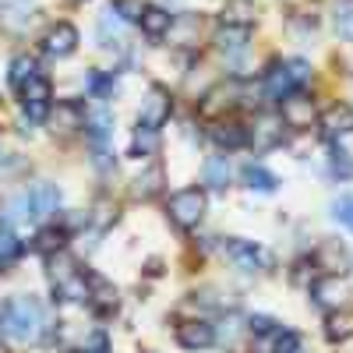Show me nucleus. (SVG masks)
Returning a JSON list of instances; mask_svg holds the SVG:
<instances>
[{
    "mask_svg": "<svg viewBox=\"0 0 353 353\" xmlns=\"http://www.w3.org/2000/svg\"><path fill=\"white\" fill-rule=\"evenodd\" d=\"M46 314L36 297H11L0 307V332L14 343H36L43 336Z\"/></svg>",
    "mask_w": 353,
    "mask_h": 353,
    "instance_id": "obj_1",
    "label": "nucleus"
},
{
    "mask_svg": "<svg viewBox=\"0 0 353 353\" xmlns=\"http://www.w3.org/2000/svg\"><path fill=\"white\" fill-rule=\"evenodd\" d=\"M311 78V68H307V61H283V64H276L272 71H269V78H265V88H269V96L272 99H286V96H293L297 88L304 85Z\"/></svg>",
    "mask_w": 353,
    "mask_h": 353,
    "instance_id": "obj_2",
    "label": "nucleus"
},
{
    "mask_svg": "<svg viewBox=\"0 0 353 353\" xmlns=\"http://www.w3.org/2000/svg\"><path fill=\"white\" fill-rule=\"evenodd\" d=\"M205 216V191L188 188V191H176L170 198V219L181 226V230H194Z\"/></svg>",
    "mask_w": 353,
    "mask_h": 353,
    "instance_id": "obj_3",
    "label": "nucleus"
},
{
    "mask_svg": "<svg viewBox=\"0 0 353 353\" xmlns=\"http://www.w3.org/2000/svg\"><path fill=\"white\" fill-rule=\"evenodd\" d=\"M43 46L50 57H71L74 46H78V28L68 25V21H57L46 28V36H43Z\"/></svg>",
    "mask_w": 353,
    "mask_h": 353,
    "instance_id": "obj_4",
    "label": "nucleus"
},
{
    "mask_svg": "<svg viewBox=\"0 0 353 353\" xmlns=\"http://www.w3.org/2000/svg\"><path fill=\"white\" fill-rule=\"evenodd\" d=\"M50 81L43 78V74H36L32 81H28L25 88H21V103H25V113L28 117H36V121H39V117H46L50 113Z\"/></svg>",
    "mask_w": 353,
    "mask_h": 353,
    "instance_id": "obj_5",
    "label": "nucleus"
},
{
    "mask_svg": "<svg viewBox=\"0 0 353 353\" xmlns=\"http://www.w3.org/2000/svg\"><path fill=\"white\" fill-rule=\"evenodd\" d=\"M50 124H53V131H61V134L81 131L85 128V106L74 103V99L57 103V110H50Z\"/></svg>",
    "mask_w": 353,
    "mask_h": 353,
    "instance_id": "obj_6",
    "label": "nucleus"
},
{
    "mask_svg": "<svg viewBox=\"0 0 353 353\" xmlns=\"http://www.w3.org/2000/svg\"><path fill=\"white\" fill-rule=\"evenodd\" d=\"M176 343H181L184 350H205L216 343V329L209 325V321H181L176 325Z\"/></svg>",
    "mask_w": 353,
    "mask_h": 353,
    "instance_id": "obj_7",
    "label": "nucleus"
},
{
    "mask_svg": "<svg viewBox=\"0 0 353 353\" xmlns=\"http://www.w3.org/2000/svg\"><path fill=\"white\" fill-rule=\"evenodd\" d=\"M170 121V96H166V88H152L149 92V99H145V106H141V128H156L159 131V124H166Z\"/></svg>",
    "mask_w": 353,
    "mask_h": 353,
    "instance_id": "obj_8",
    "label": "nucleus"
},
{
    "mask_svg": "<svg viewBox=\"0 0 353 353\" xmlns=\"http://www.w3.org/2000/svg\"><path fill=\"white\" fill-rule=\"evenodd\" d=\"M314 103L311 99H304V96H286L283 99V124L286 128H311V121H314Z\"/></svg>",
    "mask_w": 353,
    "mask_h": 353,
    "instance_id": "obj_9",
    "label": "nucleus"
},
{
    "mask_svg": "<svg viewBox=\"0 0 353 353\" xmlns=\"http://www.w3.org/2000/svg\"><path fill=\"white\" fill-rule=\"evenodd\" d=\"M248 141H254L258 149H272V145L283 141V117L265 113L254 121V131H248Z\"/></svg>",
    "mask_w": 353,
    "mask_h": 353,
    "instance_id": "obj_10",
    "label": "nucleus"
},
{
    "mask_svg": "<svg viewBox=\"0 0 353 353\" xmlns=\"http://www.w3.org/2000/svg\"><path fill=\"white\" fill-rule=\"evenodd\" d=\"M28 21H32V0H4V8H0V28L25 32Z\"/></svg>",
    "mask_w": 353,
    "mask_h": 353,
    "instance_id": "obj_11",
    "label": "nucleus"
},
{
    "mask_svg": "<svg viewBox=\"0 0 353 353\" xmlns=\"http://www.w3.org/2000/svg\"><path fill=\"white\" fill-rule=\"evenodd\" d=\"M237 96H241V88L233 85V81H230V85H216L212 92H205L198 113H201V117H216V113H223V110H230L233 103H237Z\"/></svg>",
    "mask_w": 353,
    "mask_h": 353,
    "instance_id": "obj_12",
    "label": "nucleus"
},
{
    "mask_svg": "<svg viewBox=\"0 0 353 353\" xmlns=\"http://www.w3.org/2000/svg\"><path fill=\"white\" fill-rule=\"evenodd\" d=\"M226 254L237 261L244 272H254V269H261V265H269V254H265L261 248H254V244H248V241H230Z\"/></svg>",
    "mask_w": 353,
    "mask_h": 353,
    "instance_id": "obj_13",
    "label": "nucleus"
},
{
    "mask_svg": "<svg viewBox=\"0 0 353 353\" xmlns=\"http://www.w3.org/2000/svg\"><path fill=\"white\" fill-rule=\"evenodd\" d=\"M350 297V290L336 279V276H329V279H321V283H314V301L321 304V307H329V311H339L343 307V301Z\"/></svg>",
    "mask_w": 353,
    "mask_h": 353,
    "instance_id": "obj_14",
    "label": "nucleus"
},
{
    "mask_svg": "<svg viewBox=\"0 0 353 353\" xmlns=\"http://www.w3.org/2000/svg\"><path fill=\"white\" fill-rule=\"evenodd\" d=\"M85 301L92 304L99 314H106V311H113V307H117V290H113V283H106V279L92 276V279H88V297H85Z\"/></svg>",
    "mask_w": 353,
    "mask_h": 353,
    "instance_id": "obj_15",
    "label": "nucleus"
},
{
    "mask_svg": "<svg viewBox=\"0 0 353 353\" xmlns=\"http://www.w3.org/2000/svg\"><path fill=\"white\" fill-rule=\"evenodd\" d=\"M321 128H325V134L329 138H336V134H350L353 131V110L350 106H329L325 113H321Z\"/></svg>",
    "mask_w": 353,
    "mask_h": 353,
    "instance_id": "obj_16",
    "label": "nucleus"
},
{
    "mask_svg": "<svg viewBox=\"0 0 353 353\" xmlns=\"http://www.w3.org/2000/svg\"><path fill=\"white\" fill-rule=\"evenodd\" d=\"M248 36H251V28H241V25H223V28H219V36H216V43H219V50H223V53L241 57V53L248 50Z\"/></svg>",
    "mask_w": 353,
    "mask_h": 353,
    "instance_id": "obj_17",
    "label": "nucleus"
},
{
    "mask_svg": "<svg viewBox=\"0 0 353 353\" xmlns=\"http://www.w3.org/2000/svg\"><path fill=\"white\" fill-rule=\"evenodd\" d=\"M85 128H88V134H92L96 149H106V138H110V131H113V117H110V110L99 106V110H92V113H85Z\"/></svg>",
    "mask_w": 353,
    "mask_h": 353,
    "instance_id": "obj_18",
    "label": "nucleus"
},
{
    "mask_svg": "<svg viewBox=\"0 0 353 353\" xmlns=\"http://www.w3.org/2000/svg\"><path fill=\"white\" fill-rule=\"evenodd\" d=\"M311 261H314V269H321L325 276H339V272H346V251L336 248V244H325Z\"/></svg>",
    "mask_w": 353,
    "mask_h": 353,
    "instance_id": "obj_19",
    "label": "nucleus"
},
{
    "mask_svg": "<svg viewBox=\"0 0 353 353\" xmlns=\"http://www.w3.org/2000/svg\"><path fill=\"white\" fill-rule=\"evenodd\" d=\"M212 138L219 145H226V149H237V145H248V128L237 124V121H219L212 128Z\"/></svg>",
    "mask_w": 353,
    "mask_h": 353,
    "instance_id": "obj_20",
    "label": "nucleus"
},
{
    "mask_svg": "<svg viewBox=\"0 0 353 353\" xmlns=\"http://www.w3.org/2000/svg\"><path fill=\"white\" fill-rule=\"evenodd\" d=\"M141 28H145V32H149V36H166L170 32V25H173V18L163 11V8H156V4H149V8H141Z\"/></svg>",
    "mask_w": 353,
    "mask_h": 353,
    "instance_id": "obj_21",
    "label": "nucleus"
},
{
    "mask_svg": "<svg viewBox=\"0 0 353 353\" xmlns=\"http://www.w3.org/2000/svg\"><path fill=\"white\" fill-rule=\"evenodd\" d=\"M325 336L332 343H346L353 336V314L350 311H329L325 318Z\"/></svg>",
    "mask_w": 353,
    "mask_h": 353,
    "instance_id": "obj_22",
    "label": "nucleus"
},
{
    "mask_svg": "<svg viewBox=\"0 0 353 353\" xmlns=\"http://www.w3.org/2000/svg\"><path fill=\"white\" fill-rule=\"evenodd\" d=\"M32 201H36V216H53L57 209H61V191H57L53 184H39L32 191Z\"/></svg>",
    "mask_w": 353,
    "mask_h": 353,
    "instance_id": "obj_23",
    "label": "nucleus"
},
{
    "mask_svg": "<svg viewBox=\"0 0 353 353\" xmlns=\"http://www.w3.org/2000/svg\"><path fill=\"white\" fill-rule=\"evenodd\" d=\"M205 184H209L212 191H223L230 184V166L223 156H212L209 163H205Z\"/></svg>",
    "mask_w": 353,
    "mask_h": 353,
    "instance_id": "obj_24",
    "label": "nucleus"
},
{
    "mask_svg": "<svg viewBox=\"0 0 353 353\" xmlns=\"http://www.w3.org/2000/svg\"><path fill=\"white\" fill-rule=\"evenodd\" d=\"M251 14H254L251 0H230V4H226V11H223V21H226V25H241V28H251Z\"/></svg>",
    "mask_w": 353,
    "mask_h": 353,
    "instance_id": "obj_25",
    "label": "nucleus"
},
{
    "mask_svg": "<svg viewBox=\"0 0 353 353\" xmlns=\"http://www.w3.org/2000/svg\"><path fill=\"white\" fill-rule=\"evenodd\" d=\"M32 248L43 251V254H57V251L64 248V230H57V226L39 230V233H36V241H32Z\"/></svg>",
    "mask_w": 353,
    "mask_h": 353,
    "instance_id": "obj_26",
    "label": "nucleus"
},
{
    "mask_svg": "<svg viewBox=\"0 0 353 353\" xmlns=\"http://www.w3.org/2000/svg\"><path fill=\"white\" fill-rule=\"evenodd\" d=\"M32 78H36V61H32V57H14V61H11V85L21 92Z\"/></svg>",
    "mask_w": 353,
    "mask_h": 353,
    "instance_id": "obj_27",
    "label": "nucleus"
},
{
    "mask_svg": "<svg viewBox=\"0 0 353 353\" xmlns=\"http://www.w3.org/2000/svg\"><path fill=\"white\" fill-rule=\"evenodd\" d=\"M21 254V241L14 237V230L8 223H0V265H8Z\"/></svg>",
    "mask_w": 353,
    "mask_h": 353,
    "instance_id": "obj_28",
    "label": "nucleus"
},
{
    "mask_svg": "<svg viewBox=\"0 0 353 353\" xmlns=\"http://www.w3.org/2000/svg\"><path fill=\"white\" fill-rule=\"evenodd\" d=\"M244 184L251 191H276V176L269 170H261V166H248L244 170Z\"/></svg>",
    "mask_w": 353,
    "mask_h": 353,
    "instance_id": "obj_29",
    "label": "nucleus"
},
{
    "mask_svg": "<svg viewBox=\"0 0 353 353\" xmlns=\"http://www.w3.org/2000/svg\"><path fill=\"white\" fill-rule=\"evenodd\" d=\"M156 149H159V131L138 124V131H134V152L138 156H152Z\"/></svg>",
    "mask_w": 353,
    "mask_h": 353,
    "instance_id": "obj_30",
    "label": "nucleus"
},
{
    "mask_svg": "<svg viewBox=\"0 0 353 353\" xmlns=\"http://www.w3.org/2000/svg\"><path fill=\"white\" fill-rule=\"evenodd\" d=\"M276 353H301V336L286 332V329H276Z\"/></svg>",
    "mask_w": 353,
    "mask_h": 353,
    "instance_id": "obj_31",
    "label": "nucleus"
},
{
    "mask_svg": "<svg viewBox=\"0 0 353 353\" xmlns=\"http://www.w3.org/2000/svg\"><path fill=\"white\" fill-rule=\"evenodd\" d=\"M159 184H163V170H149L145 176H138V194H156L159 191Z\"/></svg>",
    "mask_w": 353,
    "mask_h": 353,
    "instance_id": "obj_32",
    "label": "nucleus"
},
{
    "mask_svg": "<svg viewBox=\"0 0 353 353\" xmlns=\"http://www.w3.org/2000/svg\"><path fill=\"white\" fill-rule=\"evenodd\" d=\"M336 32L353 43V8H339L336 11Z\"/></svg>",
    "mask_w": 353,
    "mask_h": 353,
    "instance_id": "obj_33",
    "label": "nucleus"
},
{
    "mask_svg": "<svg viewBox=\"0 0 353 353\" xmlns=\"http://www.w3.org/2000/svg\"><path fill=\"white\" fill-rule=\"evenodd\" d=\"M11 216H14V219H32V216H36V201H32V194H21V198H14V205H11Z\"/></svg>",
    "mask_w": 353,
    "mask_h": 353,
    "instance_id": "obj_34",
    "label": "nucleus"
},
{
    "mask_svg": "<svg viewBox=\"0 0 353 353\" xmlns=\"http://www.w3.org/2000/svg\"><path fill=\"white\" fill-rule=\"evenodd\" d=\"M332 216H336L343 226L353 230V198H339V201L332 205Z\"/></svg>",
    "mask_w": 353,
    "mask_h": 353,
    "instance_id": "obj_35",
    "label": "nucleus"
},
{
    "mask_svg": "<svg viewBox=\"0 0 353 353\" xmlns=\"http://www.w3.org/2000/svg\"><path fill=\"white\" fill-rule=\"evenodd\" d=\"M248 329L258 332V336H276V321H272L269 314H254V318L248 321Z\"/></svg>",
    "mask_w": 353,
    "mask_h": 353,
    "instance_id": "obj_36",
    "label": "nucleus"
},
{
    "mask_svg": "<svg viewBox=\"0 0 353 353\" xmlns=\"http://www.w3.org/2000/svg\"><path fill=\"white\" fill-rule=\"evenodd\" d=\"M88 88H92V96H96V99H103V96L113 92V78H106V74H92V78H88Z\"/></svg>",
    "mask_w": 353,
    "mask_h": 353,
    "instance_id": "obj_37",
    "label": "nucleus"
},
{
    "mask_svg": "<svg viewBox=\"0 0 353 353\" xmlns=\"http://www.w3.org/2000/svg\"><path fill=\"white\" fill-rule=\"evenodd\" d=\"M117 14H121L124 21H138L141 18V4L138 0H117Z\"/></svg>",
    "mask_w": 353,
    "mask_h": 353,
    "instance_id": "obj_38",
    "label": "nucleus"
},
{
    "mask_svg": "<svg viewBox=\"0 0 353 353\" xmlns=\"http://www.w3.org/2000/svg\"><path fill=\"white\" fill-rule=\"evenodd\" d=\"M332 170H336V173H343V176H350V173H353V166H350V159H346L343 152H336V159H332Z\"/></svg>",
    "mask_w": 353,
    "mask_h": 353,
    "instance_id": "obj_39",
    "label": "nucleus"
},
{
    "mask_svg": "<svg viewBox=\"0 0 353 353\" xmlns=\"http://www.w3.org/2000/svg\"><path fill=\"white\" fill-rule=\"evenodd\" d=\"M71 353H88V350H71Z\"/></svg>",
    "mask_w": 353,
    "mask_h": 353,
    "instance_id": "obj_40",
    "label": "nucleus"
}]
</instances>
